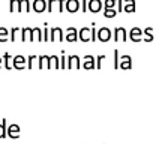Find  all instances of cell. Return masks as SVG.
<instances>
[{"label": "cell", "instance_id": "cell-16", "mask_svg": "<svg viewBox=\"0 0 159 144\" xmlns=\"http://www.w3.org/2000/svg\"><path fill=\"white\" fill-rule=\"evenodd\" d=\"M32 29L33 27H24L21 30V41L26 42V41H30L32 42Z\"/></svg>", "mask_w": 159, "mask_h": 144}, {"label": "cell", "instance_id": "cell-8", "mask_svg": "<svg viewBox=\"0 0 159 144\" xmlns=\"http://www.w3.org/2000/svg\"><path fill=\"white\" fill-rule=\"evenodd\" d=\"M78 41V30L69 26L66 29V42H77Z\"/></svg>", "mask_w": 159, "mask_h": 144}, {"label": "cell", "instance_id": "cell-24", "mask_svg": "<svg viewBox=\"0 0 159 144\" xmlns=\"http://www.w3.org/2000/svg\"><path fill=\"white\" fill-rule=\"evenodd\" d=\"M6 137H8V134H6V119H3L0 122V140L6 138Z\"/></svg>", "mask_w": 159, "mask_h": 144}, {"label": "cell", "instance_id": "cell-1", "mask_svg": "<svg viewBox=\"0 0 159 144\" xmlns=\"http://www.w3.org/2000/svg\"><path fill=\"white\" fill-rule=\"evenodd\" d=\"M50 41L51 42H54V41H59V42L65 41V35H63V30L60 27H53L50 30Z\"/></svg>", "mask_w": 159, "mask_h": 144}, {"label": "cell", "instance_id": "cell-31", "mask_svg": "<svg viewBox=\"0 0 159 144\" xmlns=\"http://www.w3.org/2000/svg\"><path fill=\"white\" fill-rule=\"evenodd\" d=\"M102 60H105V56H98L96 57V69L102 68Z\"/></svg>", "mask_w": 159, "mask_h": 144}, {"label": "cell", "instance_id": "cell-7", "mask_svg": "<svg viewBox=\"0 0 159 144\" xmlns=\"http://www.w3.org/2000/svg\"><path fill=\"white\" fill-rule=\"evenodd\" d=\"M32 8H33L35 12L42 14V12H45L47 8H48V2H47V0H35V2H33V5H32Z\"/></svg>", "mask_w": 159, "mask_h": 144}, {"label": "cell", "instance_id": "cell-6", "mask_svg": "<svg viewBox=\"0 0 159 144\" xmlns=\"http://www.w3.org/2000/svg\"><path fill=\"white\" fill-rule=\"evenodd\" d=\"M20 126L17 125V123H12V125L8 126V129H6V134H8L9 138H12V140H17V138H20Z\"/></svg>", "mask_w": 159, "mask_h": 144}, {"label": "cell", "instance_id": "cell-21", "mask_svg": "<svg viewBox=\"0 0 159 144\" xmlns=\"http://www.w3.org/2000/svg\"><path fill=\"white\" fill-rule=\"evenodd\" d=\"M18 12H30V0H21Z\"/></svg>", "mask_w": 159, "mask_h": 144}, {"label": "cell", "instance_id": "cell-12", "mask_svg": "<svg viewBox=\"0 0 159 144\" xmlns=\"http://www.w3.org/2000/svg\"><path fill=\"white\" fill-rule=\"evenodd\" d=\"M12 62H14V68H15V69H20V71H21V69H24V68H26L27 59L24 57V56H15Z\"/></svg>", "mask_w": 159, "mask_h": 144}, {"label": "cell", "instance_id": "cell-22", "mask_svg": "<svg viewBox=\"0 0 159 144\" xmlns=\"http://www.w3.org/2000/svg\"><path fill=\"white\" fill-rule=\"evenodd\" d=\"M20 2H21V0H11V2H9V3H11V5H9V12H12V14H14V12H18V11H20Z\"/></svg>", "mask_w": 159, "mask_h": 144}, {"label": "cell", "instance_id": "cell-28", "mask_svg": "<svg viewBox=\"0 0 159 144\" xmlns=\"http://www.w3.org/2000/svg\"><path fill=\"white\" fill-rule=\"evenodd\" d=\"M117 6V0H105L104 2V8L105 9H113Z\"/></svg>", "mask_w": 159, "mask_h": 144}, {"label": "cell", "instance_id": "cell-10", "mask_svg": "<svg viewBox=\"0 0 159 144\" xmlns=\"http://www.w3.org/2000/svg\"><path fill=\"white\" fill-rule=\"evenodd\" d=\"M114 41L116 42H119V41L126 42V29H125V27L119 26L114 29Z\"/></svg>", "mask_w": 159, "mask_h": 144}, {"label": "cell", "instance_id": "cell-35", "mask_svg": "<svg viewBox=\"0 0 159 144\" xmlns=\"http://www.w3.org/2000/svg\"><path fill=\"white\" fill-rule=\"evenodd\" d=\"M87 6H89V0H81V11L83 12H87L89 11Z\"/></svg>", "mask_w": 159, "mask_h": 144}, {"label": "cell", "instance_id": "cell-5", "mask_svg": "<svg viewBox=\"0 0 159 144\" xmlns=\"http://www.w3.org/2000/svg\"><path fill=\"white\" fill-rule=\"evenodd\" d=\"M102 6H104V2H101V0H89L87 9L92 14H98L102 11Z\"/></svg>", "mask_w": 159, "mask_h": 144}, {"label": "cell", "instance_id": "cell-4", "mask_svg": "<svg viewBox=\"0 0 159 144\" xmlns=\"http://www.w3.org/2000/svg\"><path fill=\"white\" fill-rule=\"evenodd\" d=\"M65 9L71 14H75L81 9V3L78 0H66V5H65Z\"/></svg>", "mask_w": 159, "mask_h": 144}, {"label": "cell", "instance_id": "cell-2", "mask_svg": "<svg viewBox=\"0 0 159 144\" xmlns=\"http://www.w3.org/2000/svg\"><path fill=\"white\" fill-rule=\"evenodd\" d=\"M111 30L108 29V27H101L99 30H98V41H101V42H108L110 39H111Z\"/></svg>", "mask_w": 159, "mask_h": 144}, {"label": "cell", "instance_id": "cell-26", "mask_svg": "<svg viewBox=\"0 0 159 144\" xmlns=\"http://www.w3.org/2000/svg\"><path fill=\"white\" fill-rule=\"evenodd\" d=\"M117 15V9L113 8V9H105L104 8V17L105 18H114Z\"/></svg>", "mask_w": 159, "mask_h": 144}, {"label": "cell", "instance_id": "cell-38", "mask_svg": "<svg viewBox=\"0 0 159 144\" xmlns=\"http://www.w3.org/2000/svg\"><path fill=\"white\" fill-rule=\"evenodd\" d=\"M3 66V57H0V68Z\"/></svg>", "mask_w": 159, "mask_h": 144}, {"label": "cell", "instance_id": "cell-13", "mask_svg": "<svg viewBox=\"0 0 159 144\" xmlns=\"http://www.w3.org/2000/svg\"><path fill=\"white\" fill-rule=\"evenodd\" d=\"M131 56H122L120 57V65H119V68L120 69H123V71H126V69H131L132 68V63H131Z\"/></svg>", "mask_w": 159, "mask_h": 144}, {"label": "cell", "instance_id": "cell-15", "mask_svg": "<svg viewBox=\"0 0 159 144\" xmlns=\"http://www.w3.org/2000/svg\"><path fill=\"white\" fill-rule=\"evenodd\" d=\"M129 39L134 42H140L141 41V30L138 27H134L132 30L129 32Z\"/></svg>", "mask_w": 159, "mask_h": 144}, {"label": "cell", "instance_id": "cell-34", "mask_svg": "<svg viewBox=\"0 0 159 144\" xmlns=\"http://www.w3.org/2000/svg\"><path fill=\"white\" fill-rule=\"evenodd\" d=\"M93 26H95V24H93ZM93 26H92V42L98 41V30Z\"/></svg>", "mask_w": 159, "mask_h": 144}, {"label": "cell", "instance_id": "cell-36", "mask_svg": "<svg viewBox=\"0 0 159 144\" xmlns=\"http://www.w3.org/2000/svg\"><path fill=\"white\" fill-rule=\"evenodd\" d=\"M50 41V30H48V27H45L44 29V42H48Z\"/></svg>", "mask_w": 159, "mask_h": 144}, {"label": "cell", "instance_id": "cell-17", "mask_svg": "<svg viewBox=\"0 0 159 144\" xmlns=\"http://www.w3.org/2000/svg\"><path fill=\"white\" fill-rule=\"evenodd\" d=\"M32 41H38V42H42L44 38H42V30L39 27H33L32 29Z\"/></svg>", "mask_w": 159, "mask_h": 144}, {"label": "cell", "instance_id": "cell-30", "mask_svg": "<svg viewBox=\"0 0 159 144\" xmlns=\"http://www.w3.org/2000/svg\"><path fill=\"white\" fill-rule=\"evenodd\" d=\"M57 3V0H48V8H47V11L50 12V14H53L54 12V5Z\"/></svg>", "mask_w": 159, "mask_h": 144}, {"label": "cell", "instance_id": "cell-20", "mask_svg": "<svg viewBox=\"0 0 159 144\" xmlns=\"http://www.w3.org/2000/svg\"><path fill=\"white\" fill-rule=\"evenodd\" d=\"M14 57H11V54L9 53H5V56H3V62H5V66H6V69H12L14 68Z\"/></svg>", "mask_w": 159, "mask_h": 144}, {"label": "cell", "instance_id": "cell-25", "mask_svg": "<svg viewBox=\"0 0 159 144\" xmlns=\"http://www.w3.org/2000/svg\"><path fill=\"white\" fill-rule=\"evenodd\" d=\"M20 33H21V29H20V27H14V29L11 30V38H9V41H12V42L17 41Z\"/></svg>", "mask_w": 159, "mask_h": 144}, {"label": "cell", "instance_id": "cell-29", "mask_svg": "<svg viewBox=\"0 0 159 144\" xmlns=\"http://www.w3.org/2000/svg\"><path fill=\"white\" fill-rule=\"evenodd\" d=\"M120 65V56H119V50H114V69H119Z\"/></svg>", "mask_w": 159, "mask_h": 144}, {"label": "cell", "instance_id": "cell-27", "mask_svg": "<svg viewBox=\"0 0 159 144\" xmlns=\"http://www.w3.org/2000/svg\"><path fill=\"white\" fill-rule=\"evenodd\" d=\"M38 59H39V56H30V57L27 59V68L32 69V68L35 66V62H38Z\"/></svg>", "mask_w": 159, "mask_h": 144}, {"label": "cell", "instance_id": "cell-14", "mask_svg": "<svg viewBox=\"0 0 159 144\" xmlns=\"http://www.w3.org/2000/svg\"><path fill=\"white\" fill-rule=\"evenodd\" d=\"M38 68L39 69H45V68H50V56H39L38 59Z\"/></svg>", "mask_w": 159, "mask_h": 144}, {"label": "cell", "instance_id": "cell-33", "mask_svg": "<svg viewBox=\"0 0 159 144\" xmlns=\"http://www.w3.org/2000/svg\"><path fill=\"white\" fill-rule=\"evenodd\" d=\"M60 69H65V68H68V63H66V56H65V53L62 54V57H60Z\"/></svg>", "mask_w": 159, "mask_h": 144}, {"label": "cell", "instance_id": "cell-32", "mask_svg": "<svg viewBox=\"0 0 159 144\" xmlns=\"http://www.w3.org/2000/svg\"><path fill=\"white\" fill-rule=\"evenodd\" d=\"M57 5H59V12L63 14L65 12V5H66V0H57Z\"/></svg>", "mask_w": 159, "mask_h": 144}, {"label": "cell", "instance_id": "cell-37", "mask_svg": "<svg viewBox=\"0 0 159 144\" xmlns=\"http://www.w3.org/2000/svg\"><path fill=\"white\" fill-rule=\"evenodd\" d=\"M117 12H123V0H117Z\"/></svg>", "mask_w": 159, "mask_h": 144}, {"label": "cell", "instance_id": "cell-19", "mask_svg": "<svg viewBox=\"0 0 159 144\" xmlns=\"http://www.w3.org/2000/svg\"><path fill=\"white\" fill-rule=\"evenodd\" d=\"M60 69V59L57 56H50V69Z\"/></svg>", "mask_w": 159, "mask_h": 144}, {"label": "cell", "instance_id": "cell-11", "mask_svg": "<svg viewBox=\"0 0 159 144\" xmlns=\"http://www.w3.org/2000/svg\"><path fill=\"white\" fill-rule=\"evenodd\" d=\"M83 60H84V69H96V57H93V56H84L83 57Z\"/></svg>", "mask_w": 159, "mask_h": 144}, {"label": "cell", "instance_id": "cell-3", "mask_svg": "<svg viewBox=\"0 0 159 144\" xmlns=\"http://www.w3.org/2000/svg\"><path fill=\"white\" fill-rule=\"evenodd\" d=\"M78 39L81 42H89L92 41V27H83L78 32Z\"/></svg>", "mask_w": 159, "mask_h": 144}, {"label": "cell", "instance_id": "cell-18", "mask_svg": "<svg viewBox=\"0 0 159 144\" xmlns=\"http://www.w3.org/2000/svg\"><path fill=\"white\" fill-rule=\"evenodd\" d=\"M135 11V0H123V12L129 14Z\"/></svg>", "mask_w": 159, "mask_h": 144}, {"label": "cell", "instance_id": "cell-9", "mask_svg": "<svg viewBox=\"0 0 159 144\" xmlns=\"http://www.w3.org/2000/svg\"><path fill=\"white\" fill-rule=\"evenodd\" d=\"M81 60H83V59H81V57H78V56H75V54H74V56H69V57H68V68H69V69H80V68H81Z\"/></svg>", "mask_w": 159, "mask_h": 144}, {"label": "cell", "instance_id": "cell-23", "mask_svg": "<svg viewBox=\"0 0 159 144\" xmlns=\"http://www.w3.org/2000/svg\"><path fill=\"white\" fill-rule=\"evenodd\" d=\"M9 38V32H8V29L6 27H0V42H6Z\"/></svg>", "mask_w": 159, "mask_h": 144}]
</instances>
